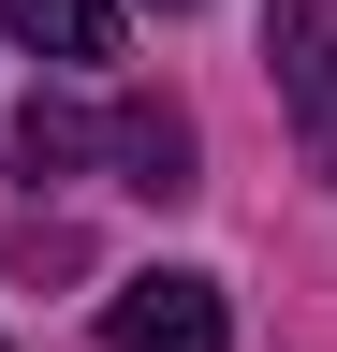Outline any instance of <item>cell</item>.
Masks as SVG:
<instances>
[{
	"instance_id": "obj_1",
	"label": "cell",
	"mask_w": 337,
	"mask_h": 352,
	"mask_svg": "<svg viewBox=\"0 0 337 352\" xmlns=\"http://www.w3.org/2000/svg\"><path fill=\"white\" fill-rule=\"evenodd\" d=\"M264 59H279V103L308 132V162L337 176V0H264Z\"/></svg>"
},
{
	"instance_id": "obj_2",
	"label": "cell",
	"mask_w": 337,
	"mask_h": 352,
	"mask_svg": "<svg viewBox=\"0 0 337 352\" xmlns=\"http://www.w3.org/2000/svg\"><path fill=\"white\" fill-rule=\"evenodd\" d=\"M103 352H235V323H220V279H191V264H161V279H117V308H103Z\"/></svg>"
},
{
	"instance_id": "obj_3",
	"label": "cell",
	"mask_w": 337,
	"mask_h": 352,
	"mask_svg": "<svg viewBox=\"0 0 337 352\" xmlns=\"http://www.w3.org/2000/svg\"><path fill=\"white\" fill-rule=\"evenodd\" d=\"M103 147H117V191H147V206L191 191V103H161V88H132V103L103 118Z\"/></svg>"
},
{
	"instance_id": "obj_4",
	"label": "cell",
	"mask_w": 337,
	"mask_h": 352,
	"mask_svg": "<svg viewBox=\"0 0 337 352\" xmlns=\"http://www.w3.org/2000/svg\"><path fill=\"white\" fill-rule=\"evenodd\" d=\"M0 30L30 59H117V0H0Z\"/></svg>"
},
{
	"instance_id": "obj_5",
	"label": "cell",
	"mask_w": 337,
	"mask_h": 352,
	"mask_svg": "<svg viewBox=\"0 0 337 352\" xmlns=\"http://www.w3.org/2000/svg\"><path fill=\"white\" fill-rule=\"evenodd\" d=\"M73 162H89V118H59V103H30V118H15V176H45V191H59Z\"/></svg>"
},
{
	"instance_id": "obj_6",
	"label": "cell",
	"mask_w": 337,
	"mask_h": 352,
	"mask_svg": "<svg viewBox=\"0 0 337 352\" xmlns=\"http://www.w3.org/2000/svg\"><path fill=\"white\" fill-rule=\"evenodd\" d=\"M161 15H191V0H161Z\"/></svg>"
}]
</instances>
